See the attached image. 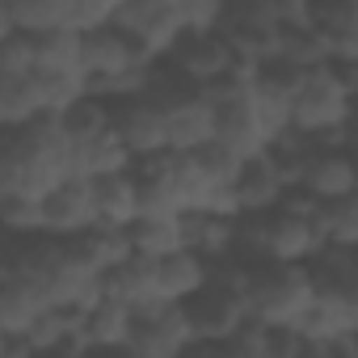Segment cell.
Listing matches in <instances>:
<instances>
[{"label":"cell","instance_id":"cell-1","mask_svg":"<svg viewBox=\"0 0 358 358\" xmlns=\"http://www.w3.org/2000/svg\"><path fill=\"white\" fill-rule=\"evenodd\" d=\"M354 64H316L291 80V131L329 148H350Z\"/></svg>","mask_w":358,"mask_h":358},{"label":"cell","instance_id":"cell-2","mask_svg":"<svg viewBox=\"0 0 358 358\" xmlns=\"http://www.w3.org/2000/svg\"><path fill=\"white\" fill-rule=\"evenodd\" d=\"M312 295H316V282L308 274V262H253L241 282L245 312L270 329L295 324L312 303Z\"/></svg>","mask_w":358,"mask_h":358},{"label":"cell","instance_id":"cell-3","mask_svg":"<svg viewBox=\"0 0 358 358\" xmlns=\"http://www.w3.org/2000/svg\"><path fill=\"white\" fill-rule=\"evenodd\" d=\"M182 308H186V320H190V329H194V341H190L186 354H224V337L249 316L241 291H236L232 282L215 278V274H211L190 299H182Z\"/></svg>","mask_w":358,"mask_h":358},{"label":"cell","instance_id":"cell-4","mask_svg":"<svg viewBox=\"0 0 358 358\" xmlns=\"http://www.w3.org/2000/svg\"><path fill=\"white\" fill-rule=\"evenodd\" d=\"M194 341V329L186 320L182 303H148L131 312V333H127V354L139 358H173L186 354Z\"/></svg>","mask_w":358,"mask_h":358},{"label":"cell","instance_id":"cell-5","mask_svg":"<svg viewBox=\"0 0 358 358\" xmlns=\"http://www.w3.org/2000/svg\"><path fill=\"white\" fill-rule=\"evenodd\" d=\"M156 64L152 55H143V47L118 30L114 22L106 26H93L80 34V68H85V80H110V76H122V72H135V68H148Z\"/></svg>","mask_w":358,"mask_h":358},{"label":"cell","instance_id":"cell-6","mask_svg":"<svg viewBox=\"0 0 358 358\" xmlns=\"http://www.w3.org/2000/svg\"><path fill=\"white\" fill-rule=\"evenodd\" d=\"M295 190H303V194L316 199V203L358 194V173H354L350 148H329V143L308 139V152H303V164H299Z\"/></svg>","mask_w":358,"mask_h":358},{"label":"cell","instance_id":"cell-7","mask_svg":"<svg viewBox=\"0 0 358 358\" xmlns=\"http://www.w3.org/2000/svg\"><path fill=\"white\" fill-rule=\"evenodd\" d=\"M110 127H114V131H118V139L127 143L131 160H139V156H152V152H164V148H169L164 106H160V101H152L148 93H135V97L110 101Z\"/></svg>","mask_w":358,"mask_h":358},{"label":"cell","instance_id":"cell-8","mask_svg":"<svg viewBox=\"0 0 358 358\" xmlns=\"http://www.w3.org/2000/svg\"><path fill=\"white\" fill-rule=\"evenodd\" d=\"M43 211V232L47 236H80L89 228H97L93 215V190H89V177H64L55 190H47L38 199Z\"/></svg>","mask_w":358,"mask_h":358},{"label":"cell","instance_id":"cell-9","mask_svg":"<svg viewBox=\"0 0 358 358\" xmlns=\"http://www.w3.org/2000/svg\"><path fill=\"white\" fill-rule=\"evenodd\" d=\"M93 190V215L97 228H127L139 220V186H135V169H118V173H101L89 177Z\"/></svg>","mask_w":358,"mask_h":358},{"label":"cell","instance_id":"cell-10","mask_svg":"<svg viewBox=\"0 0 358 358\" xmlns=\"http://www.w3.org/2000/svg\"><path fill=\"white\" fill-rule=\"evenodd\" d=\"M308 26L324 34L333 64H354L358 51V0H308Z\"/></svg>","mask_w":358,"mask_h":358},{"label":"cell","instance_id":"cell-11","mask_svg":"<svg viewBox=\"0 0 358 358\" xmlns=\"http://www.w3.org/2000/svg\"><path fill=\"white\" fill-rule=\"evenodd\" d=\"M68 164H72V177H101V173H118V169H131V152L127 143L118 139L114 127H101V131H89L80 139H68Z\"/></svg>","mask_w":358,"mask_h":358},{"label":"cell","instance_id":"cell-12","mask_svg":"<svg viewBox=\"0 0 358 358\" xmlns=\"http://www.w3.org/2000/svg\"><path fill=\"white\" fill-rule=\"evenodd\" d=\"M131 312L122 299L114 295H97L85 312H80V337H85V350H97V354H114V350H127V333H131Z\"/></svg>","mask_w":358,"mask_h":358},{"label":"cell","instance_id":"cell-13","mask_svg":"<svg viewBox=\"0 0 358 358\" xmlns=\"http://www.w3.org/2000/svg\"><path fill=\"white\" fill-rule=\"evenodd\" d=\"M282 194H287V186H282V177H278V169L270 164L266 152L262 156H249L241 164V173L232 177V199H236V211L241 215H262V211L278 207Z\"/></svg>","mask_w":358,"mask_h":358},{"label":"cell","instance_id":"cell-14","mask_svg":"<svg viewBox=\"0 0 358 358\" xmlns=\"http://www.w3.org/2000/svg\"><path fill=\"white\" fill-rule=\"evenodd\" d=\"M207 278H211V262L194 249H177V253L156 257V287H160V299H169V303L190 299Z\"/></svg>","mask_w":358,"mask_h":358},{"label":"cell","instance_id":"cell-15","mask_svg":"<svg viewBox=\"0 0 358 358\" xmlns=\"http://www.w3.org/2000/svg\"><path fill=\"white\" fill-rule=\"evenodd\" d=\"M51 303L43 299V291L17 274H0V329H5V337H26L30 324L47 312Z\"/></svg>","mask_w":358,"mask_h":358},{"label":"cell","instance_id":"cell-16","mask_svg":"<svg viewBox=\"0 0 358 358\" xmlns=\"http://www.w3.org/2000/svg\"><path fill=\"white\" fill-rule=\"evenodd\" d=\"M127 241H131V253L164 257L186 249V228H182V215H139L135 224H127Z\"/></svg>","mask_w":358,"mask_h":358},{"label":"cell","instance_id":"cell-17","mask_svg":"<svg viewBox=\"0 0 358 358\" xmlns=\"http://www.w3.org/2000/svg\"><path fill=\"white\" fill-rule=\"evenodd\" d=\"M312 224L320 245H354L358 249V194L329 199L312 207Z\"/></svg>","mask_w":358,"mask_h":358},{"label":"cell","instance_id":"cell-18","mask_svg":"<svg viewBox=\"0 0 358 358\" xmlns=\"http://www.w3.org/2000/svg\"><path fill=\"white\" fill-rule=\"evenodd\" d=\"M13 30L22 34H47V30H72V0H5Z\"/></svg>","mask_w":358,"mask_h":358},{"label":"cell","instance_id":"cell-19","mask_svg":"<svg viewBox=\"0 0 358 358\" xmlns=\"http://www.w3.org/2000/svg\"><path fill=\"white\" fill-rule=\"evenodd\" d=\"M34 72L85 76V68H80V34H76V30H47V34H34Z\"/></svg>","mask_w":358,"mask_h":358},{"label":"cell","instance_id":"cell-20","mask_svg":"<svg viewBox=\"0 0 358 358\" xmlns=\"http://www.w3.org/2000/svg\"><path fill=\"white\" fill-rule=\"evenodd\" d=\"M127 5V0H72V30L85 34L93 26H106L114 22V13Z\"/></svg>","mask_w":358,"mask_h":358},{"label":"cell","instance_id":"cell-21","mask_svg":"<svg viewBox=\"0 0 358 358\" xmlns=\"http://www.w3.org/2000/svg\"><path fill=\"white\" fill-rule=\"evenodd\" d=\"M13 34V17H9V5H0V38Z\"/></svg>","mask_w":358,"mask_h":358},{"label":"cell","instance_id":"cell-22","mask_svg":"<svg viewBox=\"0 0 358 358\" xmlns=\"http://www.w3.org/2000/svg\"><path fill=\"white\" fill-rule=\"evenodd\" d=\"M0 341H5V329H0Z\"/></svg>","mask_w":358,"mask_h":358},{"label":"cell","instance_id":"cell-23","mask_svg":"<svg viewBox=\"0 0 358 358\" xmlns=\"http://www.w3.org/2000/svg\"><path fill=\"white\" fill-rule=\"evenodd\" d=\"M0 5H5V0H0Z\"/></svg>","mask_w":358,"mask_h":358}]
</instances>
